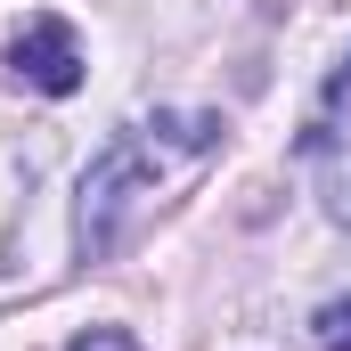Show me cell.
Segmentation results:
<instances>
[{"label": "cell", "mask_w": 351, "mask_h": 351, "mask_svg": "<svg viewBox=\"0 0 351 351\" xmlns=\"http://www.w3.org/2000/svg\"><path fill=\"white\" fill-rule=\"evenodd\" d=\"M319 204H327L335 229H351V139L319 147Z\"/></svg>", "instance_id": "cell-3"}, {"label": "cell", "mask_w": 351, "mask_h": 351, "mask_svg": "<svg viewBox=\"0 0 351 351\" xmlns=\"http://www.w3.org/2000/svg\"><path fill=\"white\" fill-rule=\"evenodd\" d=\"M311 343L319 351H351V302H327V311L311 319Z\"/></svg>", "instance_id": "cell-4"}, {"label": "cell", "mask_w": 351, "mask_h": 351, "mask_svg": "<svg viewBox=\"0 0 351 351\" xmlns=\"http://www.w3.org/2000/svg\"><path fill=\"white\" fill-rule=\"evenodd\" d=\"M66 351H139V335H131V327H90V335H74Z\"/></svg>", "instance_id": "cell-5"}, {"label": "cell", "mask_w": 351, "mask_h": 351, "mask_svg": "<svg viewBox=\"0 0 351 351\" xmlns=\"http://www.w3.org/2000/svg\"><path fill=\"white\" fill-rule=\"evenodd\" d=\"M8 74L25 90H41V98H74L82 90V49H74V33L58 16H33L16 33V49H8Z\"/></svg>", "instance_id": "cell-2"}, {"label": "cell", "mask_w": 351, "mask_h": 351, "mask_svg": "<svg viewBox=\"0 0 351 351\" xmlns=\"http://www.w3.org/2000/svg\"><path fill=\"white\" fill-rule=\"evenodd\" d=\"M147 180H156V164H147V147H139L131 131H123V139H114V147L82 172V245H90V254H106V245H114L123 204H131Z\"/></svg>", "instance_id": "cell-1"}, {"label": "cell", "mask_w": 351, "mask_h": 351, "mask_svg": "<svg viewBox=\"0 0 351 351\" xmlns=\"http://www.w3.org/2000/svg\"><path fill=\"white\" fill-rule=\"evenodd\" d=\"M327 90H335V98H343V90H351V58H343V74H335V82H327Z\"/></svg>", "instance_id": "cell-6"}]
</instances>
